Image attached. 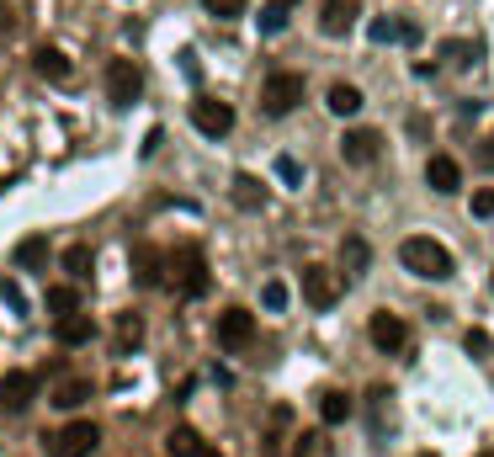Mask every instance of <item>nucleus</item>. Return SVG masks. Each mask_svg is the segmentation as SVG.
<instances>
[{
	"label": "nucleus",
	"mask_w": 494,
	"mask_h": 457,
	"mask_svg": "<svg viewBox=\"0 0 494 457\" xmlns=\"http://www.w3.org/2000/svg\"><path fill=\"white\" fill-rule=\"evenodd\" d=\"M208 5V16H218V22H234V16H245V0H202Z\"/></svg>",
	"instance_id": "nucleus-29"
},
{
	"label": "nucleus",
	"mask_w": 494,
	"mask_h": 457,
	"mask_svg": "<svg viewBox=\"0 0 494 457\" xmlns=\"http://www.w3.org/2000/svg\"><path fill=\"white\" fill-rule=\"evenodd\" d=\"M298 101H304V75H272V80H266V91H261L266 118H287Z\"/></svg>",
	"instance_id": "nucleus-6"
},
{
	"label": "nucleus",
	"mask_w": 494,
	"mask_h": 457,
	"mask_svg": "<svg viewBox=\"0 0 494 457\" xmlns=\"http://www.w3.org/2000/svg\"><path fill=\"white\" fill-rule=\"evenodd\" d=\"M282 27H287V5H277V0H272V5L261 11V32H282Z\"/></svg>",
	"instance_id": "nucleus-32"
},
{
	"label": "nucleus",
	"mask_w": 494,
	"mask_h": 457,
	"mask_svg": "<svg viewBox=\"0 0 494 457\" xmlns=\"http://www.w3.org/2000/svg\"><path fill=\"white\" fill-rule=\"evenodd\" d=\"M32 399H37V378H32V372H5V378H0V410L22 415Z\"/></svg>",
	"instance_id": "nucleus-11"
},
{
	"label": "nucleus",
	"mask_w": 494,
	"mask_h": 457,
	"mask_svg": "<svg viewBox=\"0 0 494 457\" xmlns=\"http://www.w3.org/2000/svg\"><path fill=\"white\" fill-rule=\"evenodd\" d=\"M191 128L208 133V139H229V133H234V107L218 101V96H197V101H191Z\"/></svg>",
	"instance_id": "nucleus-4"
},
{
	"label": "nucleus",
	"mask_w": 494,
	"mask_h": 457,
	"mask_svg": "<svg viewBox=\"0 0 494 457\" xmlns=\"http://www.w3.org/2000/svg\"><path fill=\"white\" fill-rule=\"evenodd\" d=\"M16 261H22V266H43V261H48V240H37V234L22 240L16 244Z\"/></svg>",
	"instance_id": "nucleus-27"
},
{
	"label": "nucleus",
	"mask_w": 494,
	"mask_h": 457,
	"mask_svg": "<svg viewBox=\"0 0 494 457\" xmlns=\"http://www.w3.org/2000/svg\"><path fill=\"white\" fill-rule=\"evenodd\" d=\"M197 457H218V452H213V447H202V452H197Z\"/></svg>",
	"instance_id": "nucleus-36"
},
{
	"label": "nucleus",
	"mask_w": 494,
	"mask_h": 457,
	"mask_svg": "<svg viewBox=\"0 0 494 457\" xmlns=\"http://www.w3.org/2000/svg\"><path fill=\"white\" fill-rule=\"evenodd\" d=\"M32 69H37L43 80H54V86H64V80L75 75V64L64 59L59 48H37V54H32Z\"/></svg>",
	"instance_id": "nucleus-17"
},
{
	"label": "nucleus",
	"mask_w": 494,
	"mask_h": 457,
	"mask_svg": "<svg viewBox=\"0 0 494 457\" xmlns=\"http://www.w3.org/2000/svg\"><path fill=\"white\" fill-rule=\"evenodd\" d=\"M468 208H473V218H494V186H479L468 197Z\"/></svg>",
	"instance_id": "nucleus-31"
},
{
	"label": "nucleus",
	"mask_w": 494,
	"mask_h": 457,
	"mask_svg": "<svg viewBox=\"0 0 494 457\" xmlns=\"http://www.w3.org/2000/svg\"><path fill=\"white\" fill-rule=\"evenodd\" d=\"M277 5H298V0H277Z\"/></svg>",
	"instance_id": "nucleus-37"
},
{
	"label": "nucleus",
	"mask_w": 494,
	"mask_h": 457,
	"mask_svg": "<svg viewBox=\"0 0 494 457\" xmlns=\"http://www.w3.org/2000/svg\"><path fill=\"white\" fill-rule=\"evenodd\" d=\"M133 266H139V287H160V282H165V261L149 255V250H139V255H133Z\"/></svg>",
	"instance_id": "nucleus-24"
},
{
	"label": "nucleus",
	"mask_w": 494,
	"mask_h": 457,
	"mask_svg": "<svg viewBox=\"0 0 494 457\" xmlns=\"http://www.w3.org/2000/svg\"><path fill=\"white\" fill-rule=\"evenodd\" d=\"M468 351H473V357H479V351H489V336H484V330H468Z\"/></svg>",
	"instance_id": "nucleus-34"
},
{
	"label": "nucleus",
	"mask_w": 494,
	"mask_h": 457,
	"mask_svg": "<svg viewBox=\"0 0 494 457\" xmlns=\"http://www.w3.org/2000/svg\"><path fill=\"white\" fill-rule=\"evenodd\" d=\"M367 336H372V346L388 351V357H394V351H409V325H404L399 314H388V308H377L367 319Z\"/></svg>",
	"instance_id": "nucleus-7"
},
{
	"label": "nucleus",
	"mask_w": 494,
	"mask_h": 457,
	"mask_svg": "<svg viewBox=\"0 0 494 457\" xmlns=\"http://www.w3.org/2000/svg\"><path fill=\"white\" fill-rule=\"evenodd\" d=\"M229 197H234V208H245V213H261V208H266V186L255 182V176H240Z\"/></svg>",
	"instance_id": "nucleus-19"
},
{
	"label": "nucleus",
	"mask_w": 494,
	"mask_h": 457,
	"mask_svg": "<svg viewBox=\"0 0 494 457\" xmlns=\"http://www.w3.org/2000/svg\"><path fill=\"white\" fill-rule=\"evenodd\" d=\"M367 37L372 43H409V48H415V43H420V27L404 22V16H377V22L367 27Z\"/></svg>",
	"instance_id": "nucleus-13"
},
{
	"label": "nucleus",
	"mask_w": 494,
	"mask_h": 457,
	"mask_svg": "<svg viewBox=\"0 0 494 457\" xmlns=\"http://www.w3.org/2000/svg\"><path fill=\"white\" fill-rule=\"evenodd\" d=\"M213 336H218V346H223V351H240V346H250V340H255V314H250V308H223Z\"/></svg>",
	"instance_id": "nucleus-8"
},
{
	"label": "nucleus",
	"mask_w": 494,
	"mask_h": 457,
	"mask_svg": "<svg viewBox=\"0 0 494 457\" xmlns=\"http://www.w3.org/2000/svg\"><path fill=\"white\" fill-rule=\"evenodd\" d=\"M261 304L272 308V314H287V282H266V287H261Z\"/></svg>",
	"instance_id": "nucleus-30"
},
{
	"label": "nucleus",
	"mask_w": 494,
	"mask_h": 457,
	"mask_svg": "<svg viewBox=\"0 0 494 457\" xmlns=\"http://www.w3.org/2000/svg\"><path fill=\"white\" fill-rule=\"evenodd\" d=\"M277 176H282V182H304V165H298L293 154H282V160H277Z\"/></svg>",
	"instance_id": "nucleus-33"
},
{
	"label": "nucleus",
	"mask_w": 494,
	"mask_h": 457,
	"mask_svg": "<svg viewBox=\"0 0 494 457\" xmlns=\"http://www.w3.org/2000/svg\"><path fill=\"white\" fill-rule=\"evenodd\" d=\"M112 340H118V351H139L144 346V314H112Z\"/></svg>",
	"instance_id": "nucleus-16"
},
{
	"label": "nucleus",
	"mask_w": 494,
	"mask_h": 457,
	"mask_svg": "<svg viewBox=\"0 0 494 457\" xmlns=\"http://www.w3.org/2000/svg\"><path fill=\"white\" fill-rule=\"evenodd\" d=\"M319 421H324V426H340V421H351V399L340 394V389L319 394Z\"/></svg>",
	"instance_id": "nucleus-22"
},
{
	"label": "nucleus",
	"mask_w": 494,
	"mask_h": 457,
	"mask_svg": "<svg viewBox=\"0 0 494 457\" xmlns=\"http://www.w3.org/2000/svg\"><path fill=\"white\" fill-rule=\"evenodd\" d=\"M356 16H362L356 0H324V11H319V32H324V37H345V32L356 27Z\"/></svg>",
	"instance_id": "nucleus-12"
},
{
	"label": "nucleus",
	"mask_w": 494,
	"mask_h": 457,
	"mask_svg": "<svg viewBox=\"0 0 494 457\" xmlns=\"http://www.w3.org/2000/svg\"><path fill=\"white\" fill-rule=\"evenodd\" d=\"M91 266H96L91 244H69V250H64V272L69 276H91Z\"/></svg>",
	"instance_id": "nucleus-25"
},
{
	"label": "nucleus",
	"mask_w": 494,
	"mask_h": 457,
	"mask_svg": "<svg viewBox=\"0 0 494 457\" xmlns=\"http://www.w3.org/2000/svg\"><path fill=\"white\" fill-rule=\"evenodd\" d=\"M479 154H484V165H494V133L484 139V150H479Z\"/></svg>",
	"instance_id": "nucleus-35"
},
{
	"label": "nucleus",
	"mask_w": 494,
	"mask_h": 457,
	"mask_svg": "<svg viewBox=\"0 0 494 457\" xmlns=\"http://www.w3.org/2000/svg\"><path fill=\"white\" fill-rule=\"evenodd\" d=\"M48 441V457H91L96 441H101V426H91V421H69V426H59L54 436H43Z\"/></svg>",
	"instance_id": "nucleus-3"
},
{
	"label": "nucleus",
	"mask_w": 494,
	"mask_h": 457,
	"mask_svg": "<svg viewBox=\"0 0 494 457\" xmlns=\"http://www.w3.org/2000/svg\"><path fill=\"white\" fill-rule=\"evenodd\" d=\"M340 272L345 276L372 272V244L362 240V234H345V240H340Z\"/></svg>",
	"instance_id": "nucleus-15"
},
{
	"label": "nucleus",
	"mask_w": 494,
	"mask_h": 457,
	"mask_svg": "<svg viewBox=\"0 0 494 457\" xmlns=\"http://www.w3.org/2000/svg\"><path fill=\"white\" fill-rule=\"evenodd\" d=\"M59 340H64V346H86V340H96V325L75 308V314H64V319H59Z\"/></svg>",
	"instance_id": "nucleus-20"
},
{
	"label": "nucleus",
	"mask_w": 494,
	"mask_h": 457,
	"mask_svg": "<svg viewBox=\"0 0 494 457\" xmlns=\"http://www.w3.org/2000/svg\"><path fill=\"white\" fill-rule=\"evenodd\" d=\"M489 287H494V276H489Z\"/></svg>",
	"instance_id": "nucleus-38"
},
{
	"label": "nucleus",
	"mask_w": 494,
	"mask_h": 457,
	"mask_svg": "<svg viewBox=\"0 0 494 457\" xmlns=\"http://www.w3.org/2000/svg\"><path fill=\"white\" fill-rule=\"evenodd\" d=\"M340 293H345V287H340L335 272H324V266H304V298H309V308L324 314V308L340 304Z\"/></svg>",
	"instance_id": "nucleus-9"
},
{
	"label": "nucleus",
	"mask_w": 494,
	"mask_h": 457,
	"mask_svg": "<svg viewBox=\"0 0 494 457\" xmlns=\"http://www.w3.org/2000/svg\"><path fill=\"white\" fill-rule=\"evenodd\" d=\"M170 282L181 287L186 298H197V293H208V261H202V250H191V244H181L176 255H170Z\"/></svg>",
	"instance_id": "nucleus-5"
},
{
	"label": "nucleus",
	"mask_w": 494,
	"mask_h": 457,
	"mask_svg": "<svg viewBox=\"0 0 494 457\" xmlns=\"http://www.w3.org/2000/svg\"><path fill=\"white\" fill-rule=\"evenodd\" d=\"M479 54H484V43H479V37H468V43H452V37H447V43H441V59L458 64V69H468Z\"/></svg>",
	"instance_id": "nucleus-23"
},
{
	"label": "nucleus",
	"mask_w": 494,
	"mask_h": 457,
	"mask_svg": "<svg viewBox=\"0 0 494 457\" xmlns=\"http://www.w3.org/2000/svg\"><path fill=\"white\" fill-rule=\"evenodd\" d=\"M48 308H54V314H75V308H80V298H75V287H48Z\"/></svg>",
	"instance_id": "nucleus-28"
},
{
	"label": "nucleus",
	"mask_w": 494,
	"mask_h": 457,
	"mask_svg": "<svg viewBox=\"0 0 494 457\" xmlns=\"http://www.w3.org/2000/svg\"><path fill=\"white\" fill-rule=\"evenodd\" d=\"M340 154H345V165H377V154H383V133L377 128H351L345 139H340Z\"/></svg>",
	"instance_id": "nucleus-10"
},
{
	"label": "nucleus",
	"mask_w": 494,
	"mask_h": 457,
	"mask_svg": "<svg viewBox=\"0 0 494 457\" xmlns=\"http://www.w3.org/2000/svg\"><path fill=\"white\" fill-rule=\"evenodd\" d=\"M139 96H144V69L133 59H112L107 64V101L128 112V107H139Z\"/></svg>",
	"instance_id": "nucleus-2"
},
{
	"label": "nucleus",
	"mask_w": 494,
	"mask_h": 457,
	"mask_svg": "<svg viewBox=\"0 0 494 457\" xmlns=\"http://www.w3.org/2000/svg\"><path fill=\"white\" fill-rule=\"evenodd\" d=\"M426 182H431V192H458L463 186V165L452 160V154H431V165H426Z\"/></svg>",
	"instance_id": "nucleus-14"
},
{
	"label": "nucleus",
	"mask_w": 494,
	"mask_h": 457,
	"mask_svg": "<svg viewBox=\"0 0 494 457\" xmlns=\"http://www.w3.org/2000/svg\"><path fill=\"white\" fill-rule=\"evenodd\" d=\"M202 447H208V441H202L191 426H176V431H170V457H197Z\"/></svg>",
	"instance_id": "nucleus-26"
},
{
	"label": "nucleus",
	"mask_w": 494,
	"mask_h": 457,
	"mask_svg": "<svg viewBox=\"0 0 494 457\" xmlns=\"http://www.w3.org/2000/svg\"><path fill=\"white\" fill-rule=\"evenodd\" d=\"M399 261H404V272L426 276V282H447V276L458 272L452 250L441 240H431V234H409V240L399 244Z\"/></svg>",
	"instance_id": "nucleus-1"
},
{
	"label": "nucleus",
	"mask_w": 494,
	"mask_h": 457,
	"mask_svg": "<svg viewBox=\"0 0 494 457\" xmlns=\"http://www.w3.org/2000/svg\"><path fill=\"white\" fill-rule=\"evenodd\" d=\"M86 399H91V383H86V378H64V383H54L48 404H54V410H80Z\"/></svg>",
	"instance_id": "nucleus-18"
},
{
	"label": "nucleus",
	"mask_w": 494,
	"mask_h": 457,
	"mask_svg": "<svg viewBox=\"0 0 494 457\" xmlns=\"http://www.w3.org/2000/svg\"><path fill=\"white\" fill-rule=\"evenodd\" d=\"M330 112H340V118H356V112H362V91H356L351 80L330 86Z\"/></svg>",
	"instance_id": "nucleus-21"
}]
</instances>
